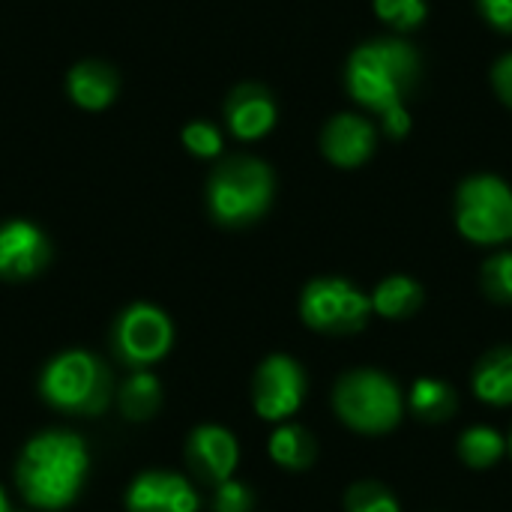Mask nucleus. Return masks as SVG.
<instances>
[{"label": "nucleus", "instance_id": "nucleus-25", "mask_svg": "<svg viewBox=\"0 0 512 512\" xmlns=\"http://www.w3.org/2000/svg\"><path fill=\"white\" fill-rule=\"evenodd\" d=\"M252 492L249 486L237 483V480H225L216 486V498H213V510L216 512H252Z\"/></svg>", "mask_w": 512, "mask_h": 512}, {"label": "nucleus", "instance_id": "nucleus-16", "mask_svg": "<svg viewBox=\"0 0 512 512\" xmlns=\"http://www.w3.org/2000/svg\"><path fill=\"white\" fill-rule=\"evenodd\" d=\"M69 93L81 108H105L117 93V75L105 63H81L69 75Z\"/></svg>", "mask_w": 512, "mask_h": 512}, {"label": "nucleus", "instance_id": "nucleus-12", "mask_svg": "<svg viewBox=\"0 0 512 512\" xmlns=\"http://www.w3.org/2000/svg\"><path fill=\"white\" fill-rule=\"evenodd\" d=\"M48 261V243L30 222H9L0 228V276L27 279Z\"/></svg>", "mask_w": 512, "mask_h": 512}, {"label": "nucleus", "instance_id": "nucleus-3", "mask_svg": "<svg viewBox=\"0 0 512 512\" xmlns=\"http://www.w3.org/2000/svg\"><path fill=\"white\" fill-rule=\"evenodd\" d=\"M336 417L363 435H384L399 426L405 402L393 378L378 369H354L336 381L333 390Z\"/></svg>", "mask_w": 512, "mask_h": 512}, {"label": "nucleus", "instance_id": "nucleus-17", "mask_svg": "<svg viewBox=\"0 0 512 512\" xmlns=\"http://www.w3.org/2000/svg\"><path fill=\"white\" fill-rule=\"evenodd\" d=\"M420 306H423V288L408 276H390L372 294V312H378L387 321L411 318Z\"/></svg>", "mask_w": 512, "mask_h": 512}, {"label": "nucleus", "instance_id": "nucleus-7", "mask_svg": "<svg viewBox=\"0 0 512 512\" xmlns=\"http://www.w3.org/2000/svg\"><path fill=\"white\" fill-rule=\"evenodd\" d=\"M372 297H366L348 279H315L300 297V318L306 327L330 336L360 333L369 321Z\"/></svg>", "mask_w": 512, "mask_h": 512}, {"label": "nucleus", "instance_id": "nucleus-1", "mask_svg": "<svg viewBox=\"0 0 512 512\" xmlns=\"http://www.w3.org/2000/svg\"><path fill=\"white\" fill-rule=\"evenodd\" d=\"M420 57L408 42L384 39L357 48L348 60L345 81L351 96L384 117V129L393 138L408 135L411 117L405 111V96L417 81Z\"/></svg>", "mask_w": 512, "mask_h": 512}, {"label": "nucleus", "instance_id": "nucleus-28", "mask_svg": "<svg viewBox=\"0 0 512 512\" xmlns=\"http://www.w3.org/2000/svg\"><path fill=\"white\" fill-rule=\"evenodd\" d=\"M492 84H495V90H498V96L512 105V54H507L495 69H492Z\"/></svg>", "mask_w": 512, "mask_h": 512}, {"label": "nucleus", "instance_id": "nucleus-5", "mask_svg": "<svg viewBox=\"0 0 512 512\" xmlns=\"http://www.w3.org/2000/svg\"><path fill=\"white\" fill-rule=\"evenodd\" d=\"M39 387L54 408L75 414H99L111 393L108 372L87 351H66L51 360Z\"/></svg>", "mask_w": 512, "mask_h": 512}, {"label": "nucleus", "instance_id": "nucleus-9", "mask_svg": "<svg viewBox=\"0 0 512 512\" xmlns=\"http://www.w3.org/2000/svg\"><path fill=\"white\" fill-rule=\"evenodd\" d=\"M306 399V375L297 360L285 354L267 357L252 381V405L264 420L291 417Z\"/></svg>", "mask_w": 512, "mask_h": 512}, {"label": "nucleus", "instance_id": "nucleus-20", "mask_svg": "<svg viewBox=\"0 0 512 512\" xmlns=\"http://www.w3.org/2000/svg\"><path fill=\"white\" fill-rule=\"evenodd\" d=\"M504 453H507V441L489 426H471L459 438V459L474 471L495 468L504 459Z\"/></svg>", "mask_w": 512, "mask_h": 512}, {"label": "nucleus", "instance_id": "nucleus-14", "mask_svg": "<svg viewBox=\"0 0 512 512\" xmlns=\"http://www.w3.org/2000/svg\"><path fill=\"white\" fill-rule=\"evenodd\" d=\"M228 126L237 138L243 141H255L261 135H267L276 123V105L273 99L261 90V87H240L231 93L228 99Z\"/></svg>", "mask_w": 512, "mask_h": 512}, {"label": "nucleus", "instance_id": "nucleus-13", "mask_svg": "<svg viewBox=\"0 0 512 512\" xmlns=\"http://www.w3.org/2000/svg\"><path fill=\"white\" fill-rule=\"evenodd\" d=\"M324 156L339 168H357L363 165L375 150V129L369 120L357 114H339L327 123L321 135Z\"/></svg>", "mask_w": 512, "mask_h": 512}, {"label": "nucleus", "instance_id": "nucleus-2", "mask_svg": "<svg viewBox=\"0 0 512 512\" xmlns=\"http://www.w3.org/2000/svg\"><path fill=\"white\" fill-rule=\"evenodd\" d=\"M87 477V447L72 432L36 435L21 459L15 480L24 498L42 510H60L72 504Z\"/></svg>", "mask_w": 512, "mask_h": 512}, {"label": "nucleus", "instance_id": "nucleus-24", "mask_svg": "<svg viewBox=\"0 0 512 512\" xmlns=\"http://www.w3.org/2000/svg\"><path fill=\"white\" fill-rule=\"evenodd\" d=\"M375 12L396 30H411L426 18L423 0H375Z\"/></svg>", "mask_w": 512, "mask_h": 512}, {"label": "nucleus", "instance_id": "nucleus-22", "mask_svg": "<svg viewBox=\"0 0 512 512\" xmlns=\"http://www.w3.org/2000/svg\"><path fill=\"white\" fill-rule=\"evenodd\" d=\"M345 512H399V501L384 483L363 480L345 492Z\"/></svg>", "mask_w": 512, "mask_h": 512}, {"label": "nucleus", "instance_id": "nucleus-21", "mask_svg": "<svg viewBox=\"0 0 512 512\" xmlns=\"http://www.w3.org/2000/svg\"><path fill=\"white\" fill-rule=\"evenodd\" d=\"M162 387L150 372H135L120 390V411L129 420H150L159 411Z\"/></svg>", "mask_w": 512, "mask_h": 512}, {"label": "nucleus", "instance_id": "nucleus-10", "mask_svg": "<svg viewBox=\"0 0 512 512\" xmlns=\"http://www.w3.org/2000/svg\"><path fill=\"white\" fill-rule=\"evenodd\" d=\"M186 456H189L192 471L204 483L219 486V483L231 480V474L237 468V459H240V450H237V441H234V435L228 429H222V426H198L189 435Z\"/></svg>", "mask_w": 512, "mask_h": 512}, {"label": "nucleus", "instance_id": "nucleus-6", "mask_svg": "<svg viewBox=\"0 0 512 512\" xmlns=\"http://www.w3.org/2000/svg\"><path fill=\"white\" fill-rule=\"evenodd\" d=\"M459 231L483 246H495L512 237V189L498 177H471L456 195Z\"/></svg>", "mask_w": 512, "mask_h": 512}, {"label": "nucleus", "instance_id": "nucleus-4", "mask_svg": "<svg viewBox=\"0 0 512 512\" xmlns=\"http://www.w3.org/2000/svg\"><path fill=\"white\" fill-rule=\"evenodd\" d=\"M210 213L228 228H240L264 216L273 198V174L258 159H231L210 180Z\"/></svg>", "mask_w": 512, "mask_h": 512}, {"label": "nucleus", "instance_id": "nucleus-27", "mask_svg": "<svg viewBox=\"0 0 512 512\" xmlns=\"http://www.w3.org/2000/svg\"><path fill=\"white\" fill-rule=\"evenodd\" d=\"M483 6V15L501 27V30H512V0H480Z\"/></svg>", "mask_w": 512, "mask_h": 512}, {"label": "nucleus", "instance_id": "nucleus-30", "mask_svg": "<svg viewBox=\"0 0 512 512\" xmlns=\"http://www.w3.org/2000/svg\"><path fill=\"white\" fill-rule=\"evenodd\" d=\"M510 453H512V435H510Z\"/></svg>", "mask_w": 512, "mask_h": 512}, {"label": "nucleus", "instance_id": "nucleus-23", "mask_svg": "<svg viewBox=\"0 0 512 512\" xmlns=\"http://www.w3.org/2000/svg\"><path fill=\"white\" fill-rule=\"evenodd\" d=\"M483 291L489 300L495 303H512V252H501V255H492L486 264H483Z\"/></svg>", "mask_w": 512, "mask_h": 512}, {"label": "nucleus", "instance_id": "nucleus-11", "mask_svg": "<svg viewBox=\"0 0 512 512\" xmlns=\"http://www.w3.org/2000/svg\"><path fill=\"white\" fill-rule=\"evenodd\" d=\"M126 507L129 512H198V495L183 477L150 471L132 483Z\"/></svg>", "mask_w": 512, "mask_h": 512}, {"label": "nucleus", "instance_id": "nucleus-18", "mask_svg": "<svg viewBox=\"0 0 512 512\" xmlns=\"http://www.w3.org/2000/svg\"><path fill=\"white\" fill-rule=\"evenodd\" d=\"M408 405H411V411H414L417 420H423V423H444V420H450L456 414L459 396H456V390L447 381L420 378L411 387Z\"/></svg>", "mask_w": 512, "mask_h": 512}, {"label": "nucleus", "instance_id": "nucleus-29", "mask_svg": "<svg viewBox=\"0 0 512 512\" xmlns=\"http://www.w3.org/2000/svg\"><path fill=\"white\" fill-rule=\"evenodd\" d=\"M0 512H9V501H6V495H3V489H0Z\"/></svg>", "mask_w": 512, "mask_h": 512}, {"label": "nucleus", "instance_id": "nucleus-8", "mask_svg": "<svg viewBox=\"0 0 512 512\" xmlns=\"http://www.w3.org/2000/svg\"><path fill=\"white\" fill-rule=\"evenodd\" d=\"M171 339H174V330H171L168 315L147 303L129 306L114 327V348L120 360L138 369L162 360L171 348Z\"/></svg>", "mask_w": 512, "mask_h": 512}, {"label": "nucleus", "instance_id": "nucleus-26", "mask_svg": "<svg viewBox=\"0 0 512 512\" xmlns=\"http://www.w3.org/2000/svg\"><path fill=\"white\" fill-rule=\"evenodd\" d=\"M183 144L195 153V156H216L222 150V138L210 123H192L183 129Z\"/></svg>", "mask_w": 512, "mask_h": 512}, {"label": "nucleus", "instance_id": "nucleus-19", "mask_svg": "<svg viewBox=\"0 0 512 512\" xmlns=\"http://www.w3.org/2000/svg\"><path fill=\"white\" fill-rule=\"evenodd\" d=\"M270 456L285 471H306L318 459V444L303 426H279L270 438Z\"/></svg>", "mask_w": 512, "mask_h": 512}, {"label": "nucleus", "instance_id": "nucleus-15", "mask_svg": "<svg viewBox=\"0 0 512 512\" xmlns=\"http://www.w3.org/2000/svg\"><path fill=\"white\" fill-rule=\"evenodd\" d=\"M474 393L480 402L507 408L512 405V348H495L489 351L477 369H474Z\"/></svg>", "mask_w": 512, "mask_h": 512}]
</instances>
